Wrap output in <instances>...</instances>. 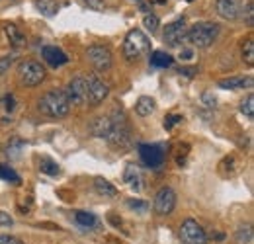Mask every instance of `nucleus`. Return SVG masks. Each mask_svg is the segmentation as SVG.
<instances>
[{
    "instance_id": "a878e982",
    "label": "nucleus",
    "mask_w": 254,
    "mask_h": 244,
    "mask_svg": "<svg viewBox=\"0 0 254 244\" xmlns=\"http://www.w3.org/2000/svg\"><path fill=\"white\" fill-rule=\"evenodd\" d=\"M151 64L157 66V68H166V66L172 64V57L168 53H164V51H155L151 55Z\"/></svg>"
},
{
    "instance_id": "f704fd0d",
    "label": "nucleus",
    "mask_w": 254,
    "mask_h": 244,
    "mask_svg": "<svg viewBox=\"0 0 254 244\" xmlns=\"http://www.w3.org/2000/svg\"><path fill=\"white\" fill-rule=\"evenodd\" d=\"M245 18H247V26H249V28H253L254 26V4H253V0H249V2H247Z\"/></svg>"
},
{
    "instance_id": "0eeeda50",
    "label": "nucleus",
    "mask_w": 254,
    "mask_h": 244,
    "mask_svg": "<svg viewBox=\"0 0 254 244\" xmlns=\"http://www.w3.org/2000/svg\"><path fill=\"white\" fill-rule=\"evenodd\" d=\"M86 57L90 64L94 66L98 72H106L112 68V62H114V57H112V51L106 47V45H90L86 49Z\"/></svg>"
},
{
    "instance_id": "7c9ffc66",
    "label": "nucleus",
    "mask_w": 254,
    "mask_h": 244,
    "mask_svg": "<svg viewBox=\"0 0 254 244\" xmlns=\"http://www.w3.org/2000/svg\"><path fill=\"white\" fill-rule=\"evenodd\" d=\"M143 26L151 31V33H155V31L159 30L160 20L155 16V14H145V16H143Z\"/></svg>"
},
{
    "instance_id": "a211bd4d",
    "label": "nucleus",
    "mask_w": 254,
    "mask_h": 244,
    "mask_svg": "<svg viewBox=\"0 0 254 244\" xmlns=\"http://www.w3.org/2000/svg\"><path fill=\"white\" fill-rule=\"evenodd\" d=\"M253 76L241 78V76H231V78H223L219 80V86L225 90H235V88H253Z\"/></svg>"
},
{
    "instance_id": "37998d69",
    "label": "nucleus",
    "mask_w": 254,
    "mask_h": 244,
    "mask_svg": "<svg viewBox=\"0 0 254 244\" xmlns=\"http://www.w3.org/2000/svg\"><path fill=\"white\" fill-rule=\"evenodd\" d=\"M12 243V237H8V235H0V244H10Z\"/></svg>"
},
{
    "instance_id": "f257e3e1",
    "label": "nucleus",
    "mask_w": 254,
    "mask_h": 244,
    "mask_svg": "<svg viewBox=\"0 0 254 244\" xmlns=\"http://www.w3.org/2000/svg\"><path fill=\"white\" fill-rule=\"evenodd\" d=\"M37 108H39V112H41L43 116L61 120V118H66V116H68V112H70V102H68L64 90H49L41 96Z\"/></svg>"
},
{
    "instance_id": "39448f33",
    "label": "nucleus",
    "mask_w": 254,
    "mask_h": 244,
    "mask_svg": "<svg viewBox=\"0 0 254 244\" xmlns=\"http://www.w3.org/2000/svg\"><path fill=\"white\" fill-rule=\"evenodd\" d=\"M64 94H66L70 106H80V108L88 106L90 100H88V84H86V76H84V74L74 76V78L66 84Z\"/></svg>"
},
{
    "instance_id": "aec40b11",
    "label": "nucleus",
    "mask_w": 254,
    "mask_h": 244,
    "mask_svg": "<svg viewBox=\"0 0 254 244\" xmlns=\"http://www.w3.org/2000/svg\"><path fill=\"white\" fill-rule=\"evenodd\" d=\"M26 149V143L22 141V139H18V137H12L8 143H6V147H4V153L8 158H12V160H18L20 156H22V151Z\"/></svg>"
},
{
    "instance_id": "423d86ee",
    "label": "nucleus",
    "mask_w": 254,
    "mask_h": 244,
    "mask_svg": "<svg viewBox=\"0 0 254 244\" xmlns=\"http://www.w3.org/2000/svg\"><path fill=\"white\" fill-rule=\"evenodd\" d=\"M18 74H20L22 84H26V86H37L45 80V68L41 66V62L32 61V59L20 62Z\"/></svg>"
},
{
    "instance_id": "bb28decb",
    "label": "nucleus",
    "mask_w": 254,
    "mask_h": 244,
    "mask_svg": "<svg viewBox=\"0 0 254 244\" xmlns=\"http://www.w3.org/2000/svg\"><path fill=\"white\" fill-rule=\"evenodd\" d=\"M0 178H2V180H8V182H12V183L22 182V178H20L10 166H6V164H0Z\"/></svg>"
},
{
    "instance_id": "a18cd8bd",
    "label": "nucleus",
    "mask_w": 254,
    "mask_h": 244,
    "mask_svg": "<svg viewBox=\"0 0 254 244\" xmlns=\"http://www.w3.org/2000/svg\"><path fill=\"white\" fill-rule=\"evenodd\" d=\"M10 244H24V243H22L20 239H12V243H10Z\"/></svg>"
},
{
    "instance_id": "393cba45",
    "label": "nucleus",
    "mask_w": 254,
    "mask_h": 244,
    "mask_svg": "<svg viewBox=\"0 0 254 244\" xmlns=\"http://www.w3.org/2000/svg\"><path fill=\"white\" fill-rule=\"evenodd\" d=\"M39 170H41L43 174H47V176H59V174H61L59 164H57V162H53V160H51V158H47V156L39 158Z\"/></svg>"
},
{
    "instance_id": "473e14b6",
    "label": "nucleus",
    "mask_w": 254,
    "mask_h": 244,
    "mask_svg": "<svg viewBox=\"0 0 254 244\" xmlns=\"http://www.w3.org/2000/svg\"><path fill=\"white\" fill-rule=\"evenodd\" d=\"M201 102H203V106L209 108V110H215V108H217V98H215L213 92H203V94H201Z\"/></svg>"
},
{
    "instance_id": "f03ea898",
    "label": "nucleus",
    "mask_w": 254,
    "mask_h": 244,
    "mask_svg": "<svg viewBox=\"0 0 254 244\" xmlns=\"http://www.w3.org/2000/svg\"><path fill=\"white\" fill-rule=\"evenodd\" d=\"M108 118L112 120V131H110L106 141L110 143L112 149L126 151L127 147L131 145V131L127 127V120L126 116H124V112L122 110H114Z\"/></svg>"
},
{
    "instance_id": "c9c22d12",
    "label": "nucleus",
    "mask_w": 254,
    "mask_h": 244,
    "mask_svg": "<svg viewBox=\"0 0 254 244\" xmlns=\"http://www.w3.org/2000/svg\"><path fill=\"white\" fill-rule=\"evenodd\" d=\"M14 55H4V57H0V76L2 74H6V70L12 66V62H14Z\"/></svg>"
},
{
    "instance_id": "dca6fc26",
    "label": "nucleus",
    "mask_w": 254,
    "mask_h": 244,
    "mask_svg": "<svg viewBox=\"0 0 254 244\" xmlns=\"http://www.w3.org/2000/svg\"><path fill=\"white\" fill-rule=\"evenodd\" d=\"M124 182L131 187V189H135V191H139L143 185V176H141V170L135 166V164H127L126 170H124Z\"/></svg>"
},
{
    "instance_id": "ddd939ff",
    "label": "nucleus",
    "mask_w": 254,
    "mask_h": 244,
    "mask_svg": "<svg viewBox=\"0 0 254 244\" xmlns=\"http://www.w3.org/2000/svg\"><path fill=\"white\" fill-rule=\"evenodd\" d=\"M139 154L143 158V162L151 168H159L164 162V153L159 145H141L139 147Z\"/></svg>"
},
{
    "instance_id": "7ed1b4c3",
    "label": "nucleus",
    "mask_w": 254,
    "mask_h": 244,
    "mask_svg": "<svg viewBox=\"0 0 254 244\" xmlns=\"http://www.w3.org/2000/svg\"><path fill=\"white\" fill-rule=\"evenodd\" d=\"M217 35H219V26L217 24H213V22H197L188 30V41L193 47L205 49V47H211L215 43Z\"/></svg>"
},
{
    "instance_id": "412c9836",
    "label": "nucleus",
    "mask_w": 254,
    "mask_h": 244,
    "mask_svg": "<svg viewBox=\"0 0 254 244\" xmlns=\"http://www.w3.org/2000/svg\"><path fill=\"white\" fill-rule=\"evenodd\" d=\"M94 187H96V191H98L100 195H104V197H116V195H118V187H116L114 183H110L108 180L100 178V176L94 180Z\"/></svg>"
},
{
    "instance_id": "58836bf2",
    "label": "nucleus",
    "mask_w": 254,
    "mask_h": 244,
    "mask_svg": "<svg viewBox=\"0 0 254 244\" xmlns=\"http://www.w3.org/2000/svg\"><path fill=\"white\" fill-rule=\"evenodd\" d=\"M195 72H197V68H193V66L191 68H180V74H186V76H193Z\"/></svg>"
},
{
    "instance_id": "1a4fd4ad",
    "label": "nucleus",
    "mask_w": 254,
    "mask_h": 244,
    "mask_svg": "<svg viewBox=\"0 0 254 244\" xmlns=\"http://www.w3.org/2000/svg\"><path fill=\"white\" fill-rule=\"evenodd\" d=\"M180 239H182L184 244H207L205 231L193 219H186L182 223V227H180Z\"/></svg>"
},
{
    "instance_id": "4c0bfd02",
    "label": "nucleus",
    "mask_w": 254,
    "mask_h": 244,
    "mask_svg": "<svg viewBox=\"0 0 254 244\" xmlns=\"http://www.w3.org/2000/svg\"><path fill=\"white\" fill-rule=\"evenodd\" d=\"M12 217L8 213H4V211H0V227H12Z\"/></svg>"
},
{
    "instance_id": "cd10ccee",
    "label": "nucleus",
    "mask_w": 254,
    "mask_h": 244,
    "mask_svg": "<svg viewBox=\"0 0 254 244\" xmlns=\"http://www.w3.org/2000/svg\"><path fill=\"white\" fill-rule=\"evenodd\" d=\"M241 112H243L249 120H253L254 118V96L253 94H249V96L241 102Z\"/></svg>"
},
{
    "instance_id": "6ab92c4d",
    "label": "nucleus",
    "mask_w": 254,
    "mask_h": 244,
    "mask_svg": "<svg viewBox=\"0 0 254 244\" xmlns=\"http://www.w3.org/2000/svg\"><path fill=\"white\" fill-rule=\"evenodd\" d=\"M155 108H157V102H155V98H151V96H141V98L137 100V104H135V112H137V116H141V118L151 116V114L155 112Z\"/></svg>"
},
{
    "instance_id": "79ce46f5",
    "label": "nucleus",
    "mask_w": 254,
    "mask_h": 244,
    "mask_svg": "<svg viewBox=\"0 0 254 244\" xmlns=\"http://www.w3.org/2000/svg\"><path fill=\"white\" fill-rule=\"evenodd\" d=\"M191 55H193V53H191L190 49H184V51H182V55H180V57H182V59H184V61H188V59H191Z\"/></svg>"
},
{
    "instance_id": "c03bdc74",
    "label": "nucleus",
    "mask_w": 254,
    "mask_h": 244,
    "mask_svg": "<svg viewBox=\"0 0 254 244\" xmlns=\"http://www.w3.org/2000/svg\"><path fill=\"white\" fill-rule=\"evenodd\" d=\"M151 4H166V0H149Z\"/></svg>"
},
{
    "instance_id": "6e6552de",
    "label": "nucleus",
    "mask_w": 254,
    "mask_h": 244,
    "mask_svg": "<svg viewBox=\"0 0 254 244\" xmlns=\"http://www.w3.org/2000/svg\"><path fill=\"white\" fill-rule=\"evenodd\" d=\"M186 39H188V28H186L184 18L182 20H174L164 28V43L168 47H172V49L180 47V45H184Z\"/></svg>"
},
{
    "instance_id": "4be33fe9",
    "label": "nucleus",
    "mask_w": 254,
    "mask_h": 244,
    "mask_svg": "<svg viewBox=\"0 0 254 244\" xmlns=\"http://www.w3.org/2000/svg\"><path fill=\"white\" fill-rule=\"evenodd\" d=\"M33 4H35V8H37L43 16H47V18H53V16L59 12V4H57L55 0H35Z\"/></svg>"
},
{
    "instance_id": "72a5a7b5",
    "label": "nucleus",
    "mask_w": 254,
    "mask_h": 244,
    "mask_svg": "<svg viewBox=\"0 0 254 244\" xmlns=\"http://www.w3.org/2000/svg\"><path fill=\"white\" fill-rule=\"evenodd\" d=\"M180 122H184V118H182V116H178V114H170V116H166V118H164V129H166V131H170L174 125H178Z\"/></svg>"
},
{
    "instance_id": "9b49d317",
    "label": "nucleus",
    "mask_w": 254,
    "mask_h": 244,
    "mask_svg": "<svg viewBox=\"0 0 254 244\" xmlns=\"http://www.w3.org/2000/svg\"><path fill=\"white\" fill-rule=\"evenodd\" d=\"M86 76V84H88V100H90V106H98V104H102L106 98H108V84L98 76L94 72H90V74H84Z\"/></svg>"
},
{
    "instance_id": "ea45409f",
    "label": "nucleus",
    "mask_w": 254,
    "mask_h": 244,
    "mask_svg": "<svg viewBox=\"0 0 254 244\" xmlns=\"http://www.w3.org/2000/svg\"><path fill=\"white\" fill-rule=\"evenodd\" d=\"M110 221H112V225H114V227H120V225H122V219H118L116 213H110Z\"/></svg>"
},
{
    "instance_id": "b1692460",
    "label": "nucleus",
    "mask_w": 254,
    "mask_h": 244,
    "mask_svg": "<svg viewBox=\"0 0 254 244\" xmlns=\"http://www.w3.org/2000/svg\"><path fill=\"white\" fill-rule=\"evenodd\" d=\"M74 221H76L80 227H84V229H94V227H98L96 215L88 213V211H74Z\"/></svg>"
},
{
    "instance_id": "f8f14e48",
    "label": "nucleus",
    "mask_w": 254,
    "mask_h": 244,
    "mask_svg": "<svg viewBox=\"0 0 254 244\" xmlns=\"http://www.w3.org/2000/svg\"><path fill=\"white\" fill-rule=\"evenodd\" d=\"M215 10L223 20H239L241 18V10H243V2L241 0H217L215 2Z\"/></svg>"
},
{
    "instance_id": "9d476101",
    "label": "nucleus",
    "mask_w": 254,
    "mask_h": 244,
    "mask_svg": "<svg viewBox=\"0 0 254 244\" xmlns=\"http://www.w3.org/2000/svg\"><path fill=\"white\" fill-rule=\"evenodd\" d=\"M155 213L160 215V217H166V215H170L174 211V207H176V193H174V189L172 187H168V185H164V187H160L159 191H157V195H155Z\"/></svg>"
},
{
    "instance_id": "c85d7f7f",
    "label": "nucleus",
    "mask_w": 254,
    "mask_h": 244,
    "mask_svg": "<svg viewBox=\"0 0 254 244\" xmlns=\"http://www.w3.org/2000/svg\"><path fill=\"white\" fill-rule=\"evenodd\" d=\"M243 59L247 61V64H254V41L253 37L251 39H247V43L243 45Z\"/></svg>"
},
{
    "instance_id": "a19ab883",
    "label": "nucleus",
    "mask_w": 254,
    "mask_h": 244,
    "mask_svg": "<svg viewBox=\"0 0 254 244\" xmlns=\"http://www.w3.org/2000/svg\"><path fill=\"white\" fill-rule=\"evenodd\" d=\"M6 104H8V106H6V110H8V112H12V110L16 108V106H14V98H12V96H8V98H6Z\"/></svg>"
},
{
    "instance_id": "5701e85b",
    "label": "nucleus",
    "mask_w": 254,
    "mask_h": 244,
    "mask_svg": "<svg viewBox=\"0 0 254 244\" xmlns=\"http://www.w3.org/2000/svg\"><path fill=\"white\" fill-rule=\"evenodd\" d=\"M4 31H6V35H8V39H10V43H12L14 47H20V45H24V43H26V35L20 31L18 26L8 24V26L4 28Z\"/></svg>"
},
{
    "instance_id": "4468645a",
    "label": "nucleus",
    "mask_w": 254,
    "mask_h": 244,
    "mask_svg": "<svg viewBox=\"0 0 254 244\" xmlns=\"http://www.w3.org/2000/svg\"><path fill=\"white\" fill-rule=\"evenodd\" d=\"M41 57L49 62L51 66H63V64L68 62V57L64 55L59 47H55V45H45L41 49Z\"/></svg>"
},
{
    "instance_id": "c756f323",
    "label": "nucleus",
    "mask_w": 254,
    "mask_h": 244,
    "mask_svg": "<svg viewBox=\"0 0 254 244\" xmlns=\"http://www.w3.org/2000/svg\"><path fill=\"white\" fill-rule=\"evenodd\" d=\"M237 241L243 244H251L253 243V227L251 225H245V227H241L239 229V233H237Z\"/></svg>"
},
{
    "instance_id": "f3484780",
    "label": "nucleus",
    "mask_w": 254,
    "mask_h": 244,
    "mask_svg": "<svg viewBox=\"0 0 254 244\" xmlns=\"http://www.w3.org/2000/svg\"><path fill=\"white\" fill-rule=\"evenodd\" d=\"M241 168V160L235 156V154H229L225 156L221 162H219V174L223 178H233Z\"/></svg>"
},
{
    "instance_id": "49530a36",
    "label": "nucleus",
    "mask_w": 254,
    "mask_h": 244,
    "mask_svg": "<svg viewBox=\"0 0 254 244\" xmlns=\"http://www.w3.org/2000/svg\"><path fill=\"white\" fill-rule=\"evenodd\" d=\"M188 2H191V0H188Z\"/></svg>"
},
{
    "instance_id": "e433bc0d",
    "label": "nucleus",
    "mask_w": 254,
    "mask_h": 244,
    "mask_svg": "<svg viewBox=\"0 0 254 244\" xmlns=\"http://www.w3.org/2000/svg\"><path fill=\"white\" fill-rule=\"evenodd\" d=\"M84 4H88V8H92L96 12H102V10L108 8V4L104 0H84Z\"/></svg>"
},
{
    "instance_id": "2f4dec72",
    "label": "nucleus",
    "mask_w": 254,
    "mask_h": 244,
    "mask_svg": "<svg viewBox=\"0 0 254 244\" xmlns=\"http://www.w3.org/2000/svg\"><path fill=\"white\" fill-rule=\"evenodd\" d=\"M127 207L133 209L135 213H147L149 209V203L143 201V199H127Z\"/></svg>"
},
{
    "instance_id": "20e7f679",
    "label": "nucleus",
    "mask_w": 254,
    "mask_h": 244,
    "mask_svg": "<svg viewBox=\"0 0 254 244\" xmlns=\"http://www.w3.org/2000/svg\"><path fill=\"white\" fill-rule=\"evenodd\" d=\"M151 43H149V37L143 33L141 30H131L126 35V41H124V57L129 62L137 61L139 57H143L147 51H149Z\"/></svg>"
},
{
    "instance_id": "2eb2a0df",
    "label": "nucleus",
    "mask_w": 254,
    "mask_h": 244,
    "mask_svg": "<svg viewBox=\"0 0 254 244\" xmlns=\"http://www.w3.org/2000/svg\"><path fill=\"white\" fill-rule=\"evenodd\" d=\"M112 131V120L108 116H100V118H94L92 123H90V133L98 137V139H108Z\"/></svg>"
}]
</instances>
